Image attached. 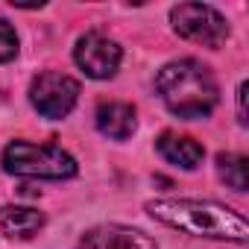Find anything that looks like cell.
I'll return each instance as SVG.
<instances>
[{
  "mask_svg": "<svg viewBox=\"0 0 249 249\" xmlns=\"http://www.w3.org/2000/svg\"><path fill=\"white\" fill-rule=\"evenodd\" d=\"M79 100V82L62 71H44L30 82V103L47 120H62Z\"/></svg>",
  "mask_w": 249,
  "mask_h": 249,
  "instance_id": "obj_5",
  "label": "cell"
},
{
  "mask_svg": "<svg viewBox=\"0 0 249 249\" xmlns=\"http://www.w3.org/2000/svg\"><path fill=\"white\" fill-rule=\"evenodd\" d=\"M156 91L167 111L179 120H202L220 103V88L208 65L199 59L167 62L156 73Z\"/></svg>",
  "mask_w": 249,
  "mask_h": 249,
  "instance_id": "obj_2",
  "label": "cell"
},
{
  "mask_svg": "<svg viewBox=\"0 0 249 249\" xmlns=\"http://www.w3.org/2000/svg\"><path fill=\"white\" fill-rule=\"evenodd\" d=\"M217 176L237 194H243L249 188V161L246 156L237 153H220L217 156Z\"/></svg>",
  "mask_w": 249,
  "mask_h": 249,
  "instance_id": "obj_11",
  "label": "cell"
},
{
  "mask_svg": "<svg viewBox=\"0 0 249 249\" xmlns=\"http://www.w3.org/2000/svg\"><path fill=\"white\" fill-rule=\"evenodd\" d=\"M15 56H18V33L6 18H0V65L12 62Z\"/></svg>",
  "mask_w": 249,
  "mask_h": 249,
  "instance_id": "obj_12",
  "label": "cell"
},
{
  "mask_svg": "<svg viewBox=\"0 0 249 249\" xmlns=\"http://www.w3.org/2000/svg\"><path fill=\"white\" fill-rule=\"evenodd\" d=\"M144 208L161 226H170V229L194 234V237L226 240V243L249 240L246 217L223 202H214V199H150Z\"/></svg>",
  "mask_w": 249,
  "mask_h": 249,
  "instance_id": "obj_1",
  "label": "cell"
},
{
  "mask_svg": "<svg viewBox=\"0 0 249 249\" xmlns=\"http://www.w3.org/2000/svg\"><path fill=\"white\" fill-rule=\"evenodd\" d=\"M120 59H123L120 44L103 33H85L76 38L73 62L91 79H111L120 68Z\"/></svg>",
  "mask_w": 249,
  "mask_h": 249,
  "instance_id": "obj_6",
  "label": "cell"
},
{
  "mask_svg": "<svg viewBox=\"0 0 249 249\" xmlns=\"http://www.w3.org/2000/svg\"><path fill=\"white\" fill-rule=\"evenodd\" d=\"M0 167L9 176L21 179H73L79 173L76 159L59 144H33V141H9L0 153Z\"/></svg>",
  "mask_w": 249,
  "mask_h": 249,
  "instance_id": "obj_3",
  "label": "cell"
},
{
  "mask_svg": "<svg viewBox=\"0 0 249 249\" xmlns=\"http://www.w3.org/2000/svg\"><path fill=\"white\" fill-rule=\"evenodd\" d=\"M47 217L33 205H3L0 208V234L9 240H30L44 229Z\"/></svg>",
  "mask_w": 249,
  "mask_h": 249,
  "instance_id": "obj_10",
  "label": "cell"
},
{
  "mask_svg": "<svg viewBox=\"0 0 249 249\" xmlns=\"http://www.w3.org/2000/svg\"><path fill=\"white\" fill-rule=\"evenodd\" d=\"M73 249H159V243L141 229L123 223H106L88 229Z\"/></svg>",
  "mask_w": 249,
  "mask_h": 249,
  "instance_id": "obj_7",
  "label": "cell"
},
{
  "mask_svg": "<svg viewBox=\"0 0 249 249\" xmlns=\"http://www.w3.org/2000/svg\"><path fill=\"white\" fill-rule=\"evenodd\" d=\"M94 123H97L100 135H106L111 141H126L138 129V114H135V106H129V103L108 100V103L97 106Z\"/></svg>",
  "mask_w": 249,
  "mask_h": 249,
  "instance_id": "obj_8",
  "label": "cell"
},
{
  "mask_svg": "<svg viewBox=\"0 0 249 249\" xmlns=\"http://www.w3.org/2000/svg\"><path fill=\"white\" fill-rule=\"evenodd\" d=\"M156 150L167 164H173L179 170H196L202 164V159H205V147L196 138L176 135V132H161L156 138Z\"/></svg>",
  "mask_w": 249,
  "mask_h": 249,
  "instance_id": "obj_9",
  "label": "cell"
},
{
  "mask_svg": "<svg viewBox=\"0 0 249 249\" xmlns=\"http://www.w3.org/2000/svg\"><path fill=\"white\" fill-rule=\"evenodd\" d=\"M246 82H240L237 85V123H240V126H246V123H249V117H246Z\"/></svg>",
  "mask_w": 249,
  "mask_h": 249,
  "instance_id": "obj_13",
  "label": "cell"
},
{
  "mask_svg": "<svg viewBox=\"0 0 249 249\" xmlns=\"http://www.w3.org/2000/svg\"><path fill=\"white\" fill-rule=\"evenodd\" d=\"M173 33L185 41L202 44V47H223L229 38V21L208 3H179L170 9Z\"/></svg>",
  "mask_w": 249,
  "mask_h": 249,
  "instance_id": "obj_4",
  "label": "cell"
}]
</instances>
